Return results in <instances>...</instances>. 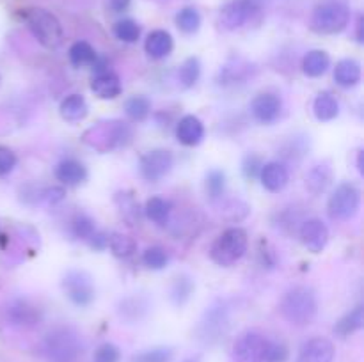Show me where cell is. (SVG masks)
<instances>
[{"mask_svg": "<svg viewBox=\"0 0 364 362\" xmlns=\"http://www.w3.org/2000/svg\"><path fill=\"white\" fill-rule=\"evenodd\" d=\"M279 311L288 323L295 327H304L315 319L318 311L316 295L308 286H295L283 297Z\"/></svg>", "mask_w": 364, "mask_h": 362, "instance_id": "1", "label": "cell"}, {"mask_svg": "<svg viewBox=\"0 0 364 362\" xmlns=\"http://www.w3.org/2000/svg\"><path fill=\"white\" fill-rule=\"evenodd\" d=\"M132 138H134V130L130 128V124L117 119L98 123V126H92L84 135L85 144L103 153L127 148Z\"/></svg>", "mask_w": 364, "mask_h": 362, "instance_id": "2", "label": "cell"}, {"mask_svg": "<svg viewBox=\"0 0 364 362\" xmlns=\"http://www.w3.org/2000/svg\"><path fill=\"white\" fill-rule=\"evenodd\" d=\"M249 238L242 227H230L215 238L210 247V258L219 266H233L247 252Z\"/></svg>", "mask_w": 364, "mask_h": 362, "instance_id": "3", "label": "cell"}, {"mask_svg": "<svg viewBox=\"0 0 364 362\" xmlns=\"http://www.w3.org/2000/svg\"><path fill=\"white\" fill-rule=\"evenodd\" d=\"M25 21L31 28L32 35L41 43L45 48L57 50L64 41V31L55 14L43 7H31L25 13Z\"/></svg>", "mask_w": 364, "mask_h": 362, "instance_id": "4", "label": "cell"}, {"mask_svg": "<svg viewBox=\"0 0 364 362\" xmlns=\"http://www.w3.org/2000/svg\"><path fill=\"white\" fill-rule=\"evenodd\" d=\"M43 350L50 362H75L82 353L80 336L73 329L57 327L45 336Z\"/></svg>", "mask_w": 364, "mask_h": 362, "instance_id": "5", "label": "cell"}, {"mask_svg": "<svg viewBox=\"0 0 364 362\" xmlns=\"http://www.w3.org/2000/svg\"><path fill=\"white\" fill-rule=\"evenodd\" d=\"M348 21H350V9L347 4L331 0V2H323L315 7L309 25L316 34L331 35L345 31Z\"/></svg>", "mask_w": 364, "mask_h": 362, "instance_id": "6", "label": "cell"}, {"mask_svg": "<svg viewBox=\"0 0 364 362\" xmlns=\"http://www.w3.org/2000/svg\"><path fill=\"white\" fill-rule=\"evenodd\" d=\"M361 192L354 183H340L327 201V213L333 220H348L359 212Z\"/></svg>", "mask_w": 364, "mask_h": 362, "instance_id": "7", "label": "cell"}, {"mask_svg": "<svg viewBox=\"0 0 364 362\" xmlns=\"http://www.w3.org/2000/svg\"><path fill=\"white\" fill-rule=\"evenodd\" d=\"M63 291L75 305L85 307L95 300V283L92 277L84 270H70L63 277Z\"/></svg>", "mask_w": 364, "mask_h": 362, "instance_id": "8", "label": "cell"}, {"mask_svg": "<svg viewBox=\"0 0 364 362\" xmlns=\"http://www.w3.org/2000/svg\"><path fill=\"white\" fill-rule=\"evenodd\" d=\"M258 0H231L220 9L219 23L226 31H237L258 14Z\"/></svg>", "mask_w": 364, "mask_h": 362, "instance_id": "9", "label": "cell"}, {"mask_svg": "<svg viewBox=\"0 0 364 362\" xmlns=\"http://www.w3.org/2000/svg\"><path fill=\"white\" fill-rule=\"evenodd\" d=\"M174 165V156L169 149H151L139 160V172L149 183L160 181L171 172Z\"/></svg>", "mask_w": 364, "mask_h": 362, "instance_id": "10", "label": "cell"}, {"mask_svg": "<svg viewBox=\"0 0 364 362\" xmlns=\"http://www.w3.org/2000/svg\"><path fill=\"white\" fill-rule=\"evenodd\" d=\"M269 339L263 334L249 330L244 332L233 344L235 362H263L265 361Z\"/></svg>", "mask_w": 364, "mask_h": 362, "instance_id": "11", "label": "cell"}, {"mask_svg": "<svg viewBox=\"0 0 364 362\" xmlns=\"http://www.w3.org/2000/svg\"><path fill=\"white\" fill-rule=\"evenodd\" d=\"M251 112L258 123L272 124L283 112V99L274 92H262L251 102Z\"/></svg>", "mask_w": 364, "mask_h": 362, "instance_id": "12", "label": "cell"}, {"mask_svg": "<svg viewBox=\"0 0 364 362\" xmlns=\"http://www.w3.org/2000/svg\"><path fill=\"white\" fill-rule=\"evenodd\" d=\"M299 236H301L302 245L309 252L318 254V252H322L326 248L327 241H329V227L320 219H309L306 222H302Z\"/></svg>", "mask_w": 364, "mask_h": 362, "instance_id": "13", "label": "cell"}, {"mask_svg": "<svg viewBox=\"0 0 364 362\" xmlns=\"http://www.w3.org/2000/svg\"><path fill=\"white\" fill-rule=\"evenodd\" d=\"M334 344L327 337H313L301 348L295 362H333L334 361Z\"/></svg>", "mask_w": 364, "mask_h": 362, "instance_id": "14", "label": "cell"}, {"mask_svg": "<svg viewBox=\"0 0 364 362\" xmlns=\"http://www.w3.org/2000/svg\"><path fill=\"white\" fill-rule=\"evenodd\" d=\"M91 91L102 99H114L121 94L123 85H121V78L109 67H105V70L96 71V75L92 77Z\"/></svg>", "mask_w": 364, "mask_h": 362, "instance_id": "15", "label": "cell"}, {"mask_svg": "<svg viewBox=\"0 0 364 362\" xmlns=\"http://www.w3.org/2000/svg\"><path fill=\"white\" fill-rule=\"evenodd\" d=\"M259 181H262V185L269 192L279 194V192H283L287 188L288 181H290L288 167L281 162L263 163L262 170H259Z\"/></svg>", "mask_w": 364, "mask_h": 362, "instance_id": "16", "label": "cell"}, {"mask_svg": "<svg viewBox=\"0 0 364 362\" xmlns=\"http://www.w3.org/2000/svg\"><path fill=\"white\" fill-rule=\"evenodd\" d=\"M176 138L183 146L194 148L205 138V126L196 116L181 117L180 123L176 124Z\"/></svg>", "mask_w": 364, "mask_h": 362, "instance_id": "17", "label": "cell"}, {"mask_svg": "<svg viewBox=\"0 0 364 362\" xmlns=\"http://www.w3.org/2000/svg\"><path fill=\"white\" fill-rule=\"evenodd\" d=\"M55 177L66 187H77L87 180V169L78 160L68 158L55 167Z\"/></svg>", "mask_w": 364, "mask_h": 362, "instance_id": "18", "label": "cell"}, {"mask_svg": "<svg viewBox=\"0 0 364 362\" xmlns=\"http://www.w3.org/2000/svg\"><path fill=\"white\" fill-rule=\"evenodd\" d=\"M173 35L167 31H162V28H156L151 34L146 38V53H148L151 59H164V57L169 55L173 52Z\"/></svg>", "mask_w": 364, "mask_h": 362, "instance_id": "19", "label": "cell"}, {"mask_svg": "<svg viewBox=\"0 0 364 362\" xmlns=\"http://www.w3.org/2000/svg\"><path fill=\"white\" fill-rule=\"evenodd\" d=\"M114 201H116L117 209H119L121 219H123L128 226H139V224H141L142 209L132 192H117Z\"/></svg>", "mask_w": 364, "mask_h": 362, "instance_id": "20", "label": "cell"}, {"mask_svg": "<svg viewBox=\"0 0 364 362\" xmlns=\"http://www.w3.org/2000/svg\"><path fill=\"white\" fill-rule=\"evenodd\" d=\"M59 112L68 123H80L89 112V105L82 94H70L60 102Z\"/></svg>", "mask_w": 364, "mask_h": 362, "instance_id": "21", "label": "cell"}, {"mask_svg": "<svg viewBox=\"0 0 364 362\" xmlns=\"http://www.w3.org/2000/svg\"><path fill=\"white\" fill-rule=\"evenodd\" d=\"M334 80L341 87H354L361 82V64L354 59H343L334 67Z\"/></svg>", "mask_w": 364, "mask_h": 362, "instance_id": "22", "label": "cell"}, {"mask_svg": "<svg viewBox=\"0 0 364 362\" xmlns=\"http://www.w3.org/2000/svg\"><path fill=\"white\" fill-rule=\"evenodd\" d=\"M7 316H9V319L14 325L20 327H32L41 319V314H39L38 309L25 300L14 302L9 307V311H7Z\"/></svg>", "mask_w": 364, "mask_h": 362, "instance_id": "23", "label": "cell"}, {"mask_svg": "<svg viewBox=\"0 0 364 362\" xmlns=\"http://www.w3.org/2000/svg\"><path fill=\"white\" fill-rule=\"evenodd\" d=\"M331 181H333V170L326 163H320V165L313 167L306 176V188L313 195H320L329 188Z\"/></svg>", "mask_w": 364, "mask_h": 362, "instance_id": "24", "label": "cell"}, {"mask_svg": "<svg viewBox=\"0 0 364 362\" xmlns=\"http://www.w3.org/2000/svg\"><path fill=\"white\" fill-rule=\"evenodd\" d=\"M313 112H315L316 119L323 121V123L336 119L338 114H340V103H338L336 96L327 91L320 92L313 103Z\"/></svg>", "mask_w": 364, "mask_h": 362, "instance_id": "25", "label": "cell"}, {"mask_svg": "<svg viewBox=\"0 0 364 362\" xmlns=\"http://www.w3.org/2000/svg\"><path fill=\"white\" fill-rule=\"evenodd\" d=\"M331 66V57L329 53L323 52V50H311L304 55V60H302V70L308 77L316 78L322 77Z\"/></svg>", "mask_w": 364, "mask_h": 362, "instance_id": "26", "label": "cell"}, {"mask_svg": "<svg viewBox=\"0 0 364 362\" xmlns=\"http://www.w3.org/2000/svg\"><path fill=\"white\" fill-rule=\"evenodd\" d=\"M171 212H173V204H171V201H167V199L164 197H159V195H156V197L148 199V202H146L144 206V215L148 216L153 224H156V226H166V224L169 222Z\"/></svg>", "mask_w": 364, "mask_h": 362, "instance_id": "27", "label": "cell"}, {"mask_svg": "<svg viewBox=\"0 0 364 362\" xmlns=\"http://www.w3.org/2000/svg\"><path fill=\"white\" fill-rule=\"evenodd\" d=\"M206 322H203V337L206 341H215L220 336L226 334L228 329V318L226 312L220 311V309H213L206 314Z\"/></svg>", "mask_w": 364, "mask_h": 362, "instance_id": "28", "label": "cell"}, {"mask_svg": "<svg viewBox=\"0 0 364 362\" xmlns=\"http://www.w3.org/2000/svg\"><path fill=\"white\" fill-rule=\"evenodd\" d=\"M117 312H119L121 318L127 319V322H139V319L144 318V314L148 312V302L142 297H128L119 302Z\"/></svg>", "mask_w": 364, "mask_h": 362, "instance_id": "29", "label": "cell"}, {"mask_svg": "<svg viewBox=\"0 0 364 362\" xmlns=\"http://www.w3.org/2000/svg\"><path fill=\"white\" fill-rule=\"evenodd\" d=\"M363 323H364L363 305H358L354 311H350L348 314H345L343 318L336 323V327H334V332L341 337H347V336H350V334L361 330Z\"/></svg>", "mask_w": 364, "mask_h": 362, "instance_id": "30", "label": "cell"}, {"mask_svg": "<svg viewBox=\"0 0 364 362\" xmlns=\"http://www.w3.org/2000/svg\"><path fill=\"white\" fill-rule=\"evenodd\" d=\"M70 60L77 67L92 66L98 60V55H96V50L87 41H77L70 48Z\"/></svg>", "mask_w": 364, "mask_h": 362, "instance_id": "31", "label": "cell"}, {"mask_svg": "<svg viewBox=\"0 0 364 362\" xmlns=\"http://www.w3.org/2000/svg\"><path fill=\"white\" fill-rule=\"evenodd\" d=\"M109 247L112 251V254L119 259L130 258L137 251V243H135L134 238L123 233L109 234Z\"/></svg>", "mask_w": 364, "mask_h": 362, "instance_id": "32", "label": "cell"}, {"mask_svg": "<svg viewBox=\"0 0 364 362\" xmlns=\"http://www.w3.org/2000/svg\"><path fill=\"white\" fill-rule=\"evenodd\" d=\"M151 112V102L146 96H132L124 102V114L135 123H141Z\"/></svg>", "mask_w": 364, "mask_h": 362, "instance_id": "33", "label": "cell"}, {"mask_svg": "<svg viewBox=\"0 0 364 362\" xmlns=\"http://www.w3.org/2000/svg\"><path fill=\"white\" fill-rule=\"evenodd\" d=\"M199 75H201V62L196 57H188L178 70V80L181 87L191 89L199 80Z\"/></svg>", "mask_w": 364, "mask_h": 362, "instance_id": "34", "label": "cell"}, {"mask_svg": "<svg viewBox=\"0 0 364 362\" xmlns=\"http://www.w3.org/2000/svg\"><path fill=\"white\" fill-rule=\"evenodd\" d=\"M176 25L181 32L185 34H194L201 27V14L194 7H183L180 13L176 14Z\"/></svg>", "mask_w": 364, "mask_h": 362, "instance_id": "35", "label": "cell"}, {"mask_svg": "<svg viewBox=\"0 0 364 362\" xmlns=\"http://www.w3.org/2000/svg\"><path fill=\"white\" fill-rule=\"evenodd\" d=\"M114 35L123 43H135L141 38V27L132 18H123L114 25Z\"/></svg>", "mask_w": 364, "mask_h": 362, "instance_id": "36", "label": "cell"}, {"mask_svg": "<svg viewBox=\"0 0 364 362\" xmlns=\"http://www.w3.org/2000/svg\"><path fill=\"white\" fill-rule=\"evenodd\" d=\"M192 291H194V284L192 279L187 275H180L174 279L173 286H171V300L176 305H183L185 302L191 298Z\"/></svg>", "mask_w": 364, "mask_h": 362, "instance_id": "37", "label": "cell"}, {"mask_svg": "<svg viewBox=\"0 0 364 362\" xmlns=\"http://www.w3.org/2000/svg\"><path fill=\"white\" fill-rule=\"evenodd\" d=\"M142 263L148 266L149 270H162L166 268V265L169 263V254L164 247L160 245H151L144 251L142 254Z\"/></svg>", "mask_w": 364, "mask_h": 362, "instance_id": "38", "label": "cell"}, {"mask_svg": "<svg viewBox=\"0 0 364 362\" xmlns=\"http://www.w3.org/2000/svg\"><path fill=\"white\" fill-rule=\"evenodd\" d=\"M205 188L206 195H208L210 199H219L220 195L224 194V188H226V176H224L223 170H210V172L206 174Z\"/></svg>", "mask_w": 364, "mask_h": 362, "instance_id": "39", "label": "cell"}, {"mask_svg": "<svg viewBox=\"0 0 364 362\" xmlns=\"http://www.w3.org/2000/svg\"><path fill=\"white\" fill-rule=\"evenodd\" d=\"M95 231V222H92L91 216L85 215V213H78V215H75V219L71 220V233L77 238H80V240H89V236H91Z\"/></svg>", "mask_w": 364, "mask_h": 362, "instance_id": "40", "label": "cell"}, {"mask_svg": "<svg viewBox=\"0 0 364 362\" xmlns=\"http://www.w3.org/2000/svg\"><path fill=\"white\" fill-rule=\"evenodd\" d=\"M173 358V350L166 346L153 348V350L141 351L132 358V362H169Z\"/></svg>", "mask_w": 364, "mask_h": 362, "instance_id": "41", "label": "cell"}, {"mask_svg": "<svg viewBox=\"0 0 364 362\" xmlns=\"http://www.w3.org/2000/svg\"><path fill=\"white\" fill-rule=\"evenodd\" d=\"M119 358H121V351L116 344L103 343L102 346H98V350L95 351L92 362H119Z\"/></svg>", "mask_w": 364, "mask_h": 362, "instance_id": "42", "label": "cell"}, {"mask_svg": "<svg viewBox=\"0 0 364 362\" xmlns=\"http://www.w3.org/2000/svg\"><path fill=\"white\" fill-rule=\"evenodd\" d=\"M288 361V346L284 343H277V341H269L267 346L265 361L263 362H287Z\"/></svg>", "mask_w": 364, "mask_h": 362, "instance_id": "43", "label": "cell"}, {"mask_svg": "<svg viewBox=\"0 0 364 362\" xmlns=\"http://www.w3.org/2000/svg\"><path fill=\"white\" fill-rule=\"evenodd\" d=\"M242 167H244V174L249 177V180H255V177H259V170H262L263 167V160L262 156L258 155H247L244 158V163H242Z\"/></svg>", "mask_w": 364, "mask_h": 362, "instance_id": "44", "label": "cell"}, {"mask_svg": "<svg viewBox=\"0 0 364 362\" xmlns=\"http://www.w3.org/2000/svg\"><path fill=\"white\" fill-rule=\"evenodd\" d=\"M16 155L9 148L0 146V176H7L16 167Z\"/></svg>", "mask_w": 364, "mask_h": 362, "instance_id": "45", "label": "cell"}, {"mask_svg": "<svg viewBox=\"0 0 364 362\" xmlns=\"http://www.w3.org/2000/svg\"><path fill=\"white\" fill-rule=\"evenodd\" d=\"M89 243H91L92 248H98V251H103L105 247H109V234L105 233H98V231H95V233L89 236Z\"/></svg>", "mask_w": 364, "mask_h": 362, "instance_id": "46", "label": "cell"}, {"mask_svg": "<svg viewBox=\"0 0 364 362\" xmlns=\"http://www.w3.org/2000/svg\"><path fill=\"white\" fill-rule=\"evenodd\" d=\"M43 199H46V201H48V202L55 204V202L63 201V199H64V190L60 187L46 188V190L43 192Z\"/></svg>", "mask_w": 364, "mask_h": 362, "instance_id": "47", "label": "cell"}, {"mask_svg": "<svg viewBox=\"0 0 364 362\" xmlns=\"http://www.w3.org/2000/svg\"><path fill=\"white\" fill-rule=\"evenodd\" d=\"M109 6L112 7L116 13H121V11H124L130 6V0H109Z\"/></svg>", "mask_w": 364, "mask_h": 362, "instance_id": "48", "label": "cell"}, {"mask_svg": "<svg viewBox=\"0 0 364 362\" xmlns=\"http://www.w3.org/2000/svg\"><path fill=\"white\" fill-rule=\"evenodd\" d=\"M185 362H194V361H185Z\"/></svg>", "mask_w": 364, "mask_h": 362, "instance_id": "49", "label": "cell"}]
</instances>
